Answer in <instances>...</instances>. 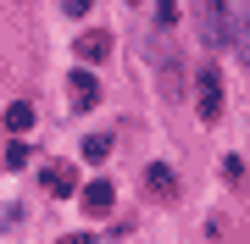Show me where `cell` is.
I'll list each match as a JSON object with an SVG mask.
<instances>
[{
	"mask_svg": "<svg viewBox=\"0 0 250 244\" xmlns=\"http://www.w3.org/2000/svg\"><path fill=\"white\" fill-rule=\"evenodd\" d=\"M78 200H83V211H89V217H106V211L117 206V189H111L106 178H95V183H83V194H78Z\"/></svg>",
	"mask_w": 250,
	"mask_h": 244,
	"instance_id": "6da1fadb",
	"label": "cell"
},
{
	"mask_svg": "<svg viewBox=\"0 0 250 244\" xmlns=\"http://www.w3.org/2000/svg\"><path fill=\"white\" fill-rule=\"evenodd\" d=\"M200 117L206 122L223 117V78H217V73H200Z\"/></svg>",
	"mask_w": 250,
	"mask_h": 244,
	"instance_id": "7a4b0ae2",
	"label": "cell"
},
{
	"mask_svg": "<svg viewBox=\"0 0 250 244\" xmlns=\"http://www.w3.org/2000/svg\"><path fill=\"white\" fill-rule=\"evenodd\" d=\"M45 189L50 194H78V167H67V161H56V167H45Z\"/></svg>",
	"mask_w": 250,
	"mask_h": 244,
	"instance_id": "3957f363",
	"label": "cell"
},
{
	"mask_svg": "<svg viewBox=\"0 0 250 244\" xmlns=\"http://www.w3.org/2000/svg\"><path fill=\"white\" fill-rule=\"evenodd\" d=\"M95 100H100V78H95V73H72V106L89 111Z\"/></svg>",
	"mask_w": 250,
	"mask_h": 244,
	"instance_id": "277c9868",
	"label": "cell"
},
{
	"mask_svg": "<svg viewBox=\"0 0 250 244\" xmlns=\"http://www.w3.org/2000/svg\"><path fill=\"white\" fill-rule=\"evenodd\" d=\"M106 50H111V34H106V28H89V34L78 39V61H100Z\"/></svg>",
	"mask_w": 250,
	"mask_h": 244,
	"instance_id": "5b68a950",
	"label": "cell"
},
{
	"mask_svg": "<svg viewBox=\"0 0 250 244\" xmlns=\"http://www.w3.org/2000/svg\"><path fill=\"white\" fill-rule=\"evenodd\" d=\"M228 39H233V45H239V56L250 61V6H239V11H233V17H228Z\"/></svg>",
	"mask_w": 250,
	"mask_h": 244,
	"instance_id": "8992f818",
	"label": "cell"
},
{
	"mask_svg": "<svg viewBox=\"0 0 250 244\" xmlns=\"http://www.w3.org/2000/svg\"><path fill=\"white\" fill-rule=\"evenodd\" d=\"M6 128H11V133H28V128H34V106H28V100L6 106Z\"/></svg>",
	"mask_w": 250,
	"mask_h": 244,
	"instance_id": "52a82bcc",
	"label": "cell"
},
{
	"mask_svg": "<svg viewBox=\"0 0 250 244\" xmlns=\"http://www.w3.org/2000/svg\"><path fill=\"white\" fill-rule=\"evenodd\" d=\"M150 189L156 194H178V178H172L167 167H150Z\"/></svg>",
	"mask_w": 250,
	"mask_h": 244,
	"instance_id": "ba28073f",
	"label": "cell"
},
{
	"mask_svg": "<svg viewBox=\"0 0 250 244\" xmlns=\"http://www.w3.org/2000/svg\"><path fill=\"white\" fill-rule=\"evenodd\" d=\"M106 150H111V139H106V133H89V139H83V155H89V161H100Z\"/></svg>",
	"mask_w": 250,
	"mask_h": 244,
	"instance_id": "9c48e42d",
	"label": "cell"
},
{
	"mask_svg": "<svg viewBox=\"0 0 250 244\" xmlns=\"http://www.w3.org/2000/svg\"><path fill=\"white\" fill-rule=\"evenodd\" d=\"M156 22H161V28L178 22V0H156Z\"/></svg>",
	"mask_w": 250,
	"mask_h": 244,
	"instance_id": "30bf717a",
	"label": "cell"
},
{
	"mask_svg": "<svg viewBox=\"0 0 250 244\" xmlns=\"http://www.w3.org/2000/svg\"><path fill=\"white\" fill-rule=\"evenodd\" d=\"M6 167H28V145H22V139H17V145L6 150Z\"/></svg>",
	"mask_w": 250,
	"mask_h": 244,
	"instance_id": "8fae6325",
	"label": "cell"
},
{
	"mask_svg": "<svg viewBox=\"0 0 250 244\" xmlns=\"http://www.w3.org/2000/svg\"><path fill=\"white\" fill-rule=\"evenodd\" d=\"M89 6H95V0H62V11H67V17H83Z\"/></svg>",
	"mask_w": 250,
	"mask_h": 244,
	"instance_id": "7c38bea8",
	"label": "cell"
}]
</instances>
